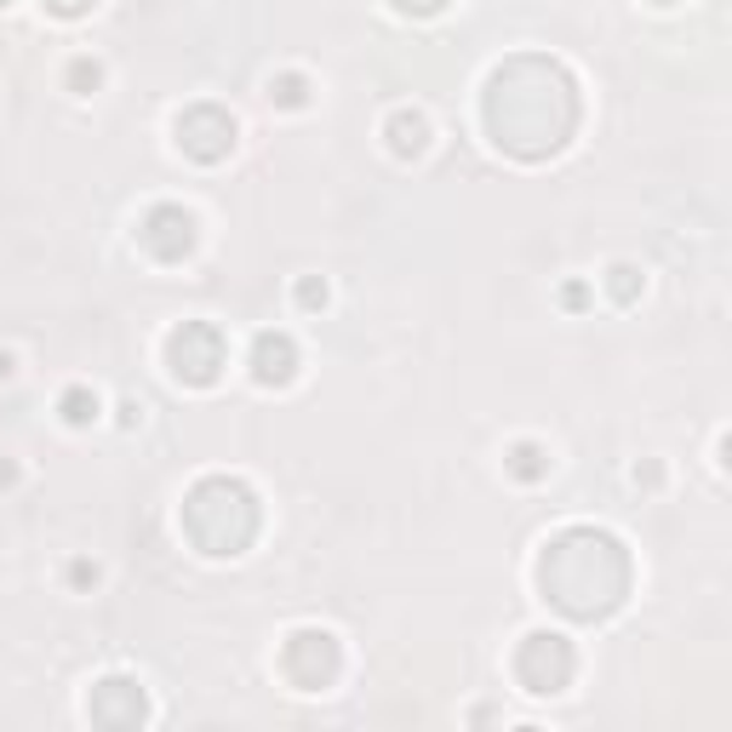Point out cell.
<instances>
[{"label": "cell", "mask_w": 732, "mask_h": 732, "mask_svg": "<svg viewBox=\"0 0 732 732\" xmlns=\"http://www.w3.org/2000/svg\"><path fill=\"white\" fill-rule=\"evenodd\" d=\"M0 7H7V0H0Z\"/></svg>", "instance_id": "obj_5"}, {"label": "cell", "mask_w": 732, "mask_h": 732, "mask_svg": "<svg viewBox=\"0 0 732 732\" xmlns=\"http://www.w3.org/2000/svg\"><path fill=\"white\" fill-rule=\"evenodd\" d=\"M286 670H293V682H304V687L332 682V670H338L332 636H293V647H286Z\"/></svg>", "instance_id": "obj_2"}, {"label": "cell", "mask_w": 732, "mask_h": 732, "mask_svg": "<svg viewBox=\"0 0 732 732\" xmlns=\"http://www.w3.org/2000/svg\"><path fill=\"white\" fill-rule=\"evenodd\" d=\"M567 675H572V652H567V641H556V636H533L527 647H521V682H527L533 693H556Z\"/></svg>", "instance_id": "obj_1"}, {"label": "cell", "mask_w": 732, "mask_h": 732, "mask_svg": "<svg viewBox=\"0 0 732 732\" xmlns=\"http://www.w3.org/2000/svg\"><path fill=\"white\" fill-rule=\"evenodd\" d=\"M52 7H58V12H81L87 0H52Z\"/></svg>", "instance_id": "obj_4"}, {"label": "cell", "mask_w": 732, "mask_h": 732, "mask_svg": "<svg viewBox=\"0 0 732 732\" xmlns=\"http://www.w3.org/2000/svg\"><path fill=\"white\" fill-rule=\"evenodd\" d=\"M293 344H286V338H264V344H258V378H286L293 373Z\"/></svg>", "instance_id": "obj_3"}]
</instances>
